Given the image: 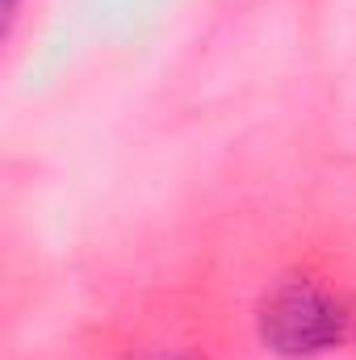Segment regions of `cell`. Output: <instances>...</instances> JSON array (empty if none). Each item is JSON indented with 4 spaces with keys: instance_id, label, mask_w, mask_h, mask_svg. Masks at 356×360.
Here are the masks:
<instances>
[{
    "instance_id": "cell-2",
    "label": "cell",
    "mask_w": 356,
    "mask_h": 360,
    "mask_svg": "<svg viewBox=\"0 0 356 360\" xmlns=\"http://www.w3.org/2000/svg\"><path fill=\"white\" fill-rule=\"evenodd\" d=\"M151 360H193V356H151Z\"/></svg>"
},
{
    "instance_id": "cell-1",
    "label": "cell",
    "mask_w": 356,
    "mask_h": 360,
    "mask_svg": "<svg viewBox=\"0 0 356 360\" xmlns=\"http://www.w3.org/2000/svg\"><path fill=\"white\" fill-rule=\"evenodd\" d=\"M268 352L285 360H314L356 340V306L348 293L319 281H281L256 314Z\"/></svg>"
}]
</instances>
